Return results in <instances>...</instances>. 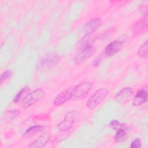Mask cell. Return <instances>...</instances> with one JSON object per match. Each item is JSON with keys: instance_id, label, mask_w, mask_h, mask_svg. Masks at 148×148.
Segmentation results:
<instances>
[{"instance_id": "cell-12", "label": "cell", "mask_w": 148, "mask_h": 148, "mask_svg": "<svg viewBox=\"0 0 148 148\" xmlns=\"http://www.w3.org/2000/svg\"><path fill=\"white\" fill-rule=\"evenodd\" d=\"M132 89L131 87H126L121 90L116 96L115 100L119 103H124L130 99L132 95Z\"/></svg>"}, {"instance_id": "cell-1", "label": "cell", "mask_w": 148, "mask_h": 148, "mask_svg": "<svg viewBox=\"0 0 148 148\" xmlns=\"http://www.w3.org/2000/svg\"><path fill=\"white\" fill-rule=\"evenodd\" d=\"M108 91L105 88H101L97 90L88 99L86 106L90 110L95 109L106 98Z\"/></svg>"}, {"instance_id": "cell-23", "label": "cell", "mask_w": 148, "mask_h": 148, "mask_svg": "<svg viewBox=\"0 0 148 148\" xmlns=\"http://www.w3.org/2000/svg\"><path fill=\"white\" fill-rule=\"evenodd\" d=\"M140 11L143 13V15L146 16L147 14V5H142L140 7Z\"/></svg>"}, {"instance_id": "cell-17", "label": "cell", "mask_w": 148, "mask_h": 148, "mask_svg": "<svg viewBox=\"0 0 148 148\" xmlns=\"http://www.w3.org/2000/svg\"><path fill=\"white\" fill-rule=\"evenodd\" d=\"M29 91V88L28 86L24 87L16 95V96L14 97L13 100V102L17 103H18L20 101L23 100L24 98L27 95Z\"/></svg>"}, {"instance_id": "cell-3", "label": "cell", "mask_w": 148, "mask_h": 148, "mask_svg": "<svg viewBox=\"0 0 148 148\" xmlns=\"http://www.w3.org/2000/svg\"><path fill=\"white\" fill-rule=\"evenodd\" d=\"M45 94L44 90L42 88H38L28 93L22 101L21 106L27 109L34 105L43 98Z\"/></svg>"}, {"instance_id": "cell-6", "label": "cell", "mask_w": 148, "mask_h": 148, "mask_svg": "<svg viewBox=\"0 0 148 148\" xmlns=\"http://www.w3.org/2000/svg\"><path fill=\"white\" fill-rule=\"evenodd\" d=\"M74 86L70 87L66 90H63L60 92L54 98L53 101V103L55 106H58L62 105L71 99L72 92Z\"/></svg>"}, {"instance_id": "cell-21", "label": "cell", "mask_w": 148, "mask_h": 148, "mask_svg": "<svg viewBox=\"0 0 148 148\" xmlns=\"http://www.w3.org/2000/svg\"><path fill=\"white\" fill-rule=\"evenodd\" d=\"M142 145L141 140L139 138H136L132 142H131V144L130 145L131 148H138L140 147Z\"/></svg>"}, {"instance_id": "cell-7", "label": "cell", "mask_w": 148, "mask_h": 148, "mask_svg": "<svg viewBox=\"0 0 148 148\" xmlns=\"http://www.w3.org/2000/svg\"><path fill=\"white\" fill-rule=\"evenodd\" d=\"M92 46H88L82 49L81 50L75 55L74 61L76 64H80L86 59L89 58L93 54L94 52V49Z\"/></svg>"}, {"instance_id": "cell-9", "label": "cell", "mask_w": 148, "mask_h": 148, "mask_svg": "<svg viewBox=\"0 0 148 148\" xmlns=\"http://www.w3.org/2000/svg\"><path fill=\"white\" fill-rule=\"evenodd\" d=\"M58 61V57L56 54H47L39 61L38 63V68H43L44 66H50L54 64H56Z\"/></svg>"}, {"instance_id": "cell-16", "label": "cell", "mask_w": 148, "mask_h": 148, "mask_svg": "<svg viewBox=\"0 0 148 148\" xmlns=\"http://www.w3.org/2000/svg\"><path fill=\"white\" fill-rule=\"evenodd\" d=\"M43 127L40 125H34L29 127L27 130L24 132L23 137L24 138H31L36 134L41 132L43 130Z\"/></svg>"}, {"instance_id": "cell-5", "label": "cell", "mask_w": 148, "mask_h": 148, "mask_svg": "<svg viewBox=\"0 0 148 148\" xmlns=\"http://www.w3.org/2000/svg\"><path fill=\"white\" fill-rule=\"evenodd\" d=\"M124 42L120 39H116L109 43L105 48L104 54L106 56H113L118 53L123 47Z\"/></svg>"}, {"instance_id": "cell-15", "label": "cell", "mask_w": 148, "mask_h": 148, "mask_svg": "<svg viewBox=\"0 0 148 148\" xmlns=\"http://www.w3.org/2000/svg\"><path fill=\"white\" fill-rule=\"evenodd\" d=\"M147 27V21L146 18H142L138 20L132 28L134 35H138L142 34Z\"/></svg>"}, {"instance_id": "cell-11", "label": "cell", "mask_w": 148, "mask_h": 148, "mask_svg": "<svg viewBox=\"0 0 148 148\" xmlns=\"http://www.w3.org/2000/svg\"><path fill=\"white\" fill-rule=\"evenodd\" d=\"M147 99V90L146 87L142 88L139 90L134 98L133 105L135 106H140L145 103Z\"/></svg>"}, {"instance_id": "cell-8", "label": "cell", "mask_w": 148, "mask_h": 148, "mask_svg": "<svg viewBox=\"0 0 148 148\" xmlns=\"http://www.w3.org/2000/svg\"><path fill=\"white\" fill-rule=\"evenodd\" d=\"M102 21L100 18L95 17L91 19L83 27L85 34H92L101 26Z\"/></svg>"}, {"instance_id": "cell-24", "label": "cell", "mask_w": 148, "mask_h": 148, "mask_svg": "<svg viewBox=\"0 0 148 148\" xmlns=\"http://www.w3.org/2000/svg\"><path fill=\"white\" fill-rule=\"evenodd\" d=\"M99 62H100V59L97 58V59H95V60H94V65L95 66H98V65H99Z\"/></svg>"}, {"instance_id": "cell-20", "label": "cell", "mask_w": 148, "mask_h": 148, "mask_svg": "<svg viewBox=\"0 0 148 148\" xmlns=\"http://www.w3.org/2000/svg\"><path fill=\"white\" fill-rule=\"evenodd\" d=\"M109 125L112 128H113L114 130H116L119 128H122V127H123V125L121 124V123L117 120H113L112 121H111L109 123Z\"/></svg>"}, {"instance_id": "cell-18", "label": "cell", "mask_w": 148, "mask_h": 148, "mask_svg": "<svg viewBox=\"0 0 148 148\" xmlns=\"http://www.w3.org/2000/svg\"><path fill=\"white\" fill-rule=\"evenodd\" d=\"M128 137L127 133L125 129L121 128L117 130V132L114 136V141L116 143H121L125 141Z\"/></svg>"}, {"instance_id": "cell-22", "label": "cell", "mask_w": 148, "mask_h": 148, "mask_svg": "<svg viewBox=\"0 0 148 148\" xmlns=\"http://www.w3.org/2000/svg\"><path fill=\"white\" fill-rule=\"evenodd\" d=\"M11 74V72L10 71L6 70L5 71H4L1 75V77H0V80H1V83H2L3 82H5L10 75Z\"/></svg>"}, {"instance_id": "cell-13", "label": "cell", "mask_w": 148, "mask_h": 148, "mask_svg": "<svg viewBox=\"0 0 148 148\" xmlns=\"http://www.w3.org/2000/svg\"><path fill=\"white\" fill-rule=\"evenodd\" d=\"M97 38V36L94 34H85L79 41L78 47L82 49L88 46H92Z\"/></svg>"}, {"instance_id": "cell-14", "label": "cell", "mask_w": 148, "mask_h": 148, "mask_svg": "<svg viewBox=\"0 0 148 148\" xmlns=\"http://www.w3.org/2000/svg\"><path fill=\"white\" fill-rule=\"evenodd\" d=\"M20 112L16 109L5 110L1 116V124H5L15 119L19 114Z\"/></svg>"}, {"instance_id": "cell-2", "label": "cell", "mask_w": 148, "mask_h": 148, "mask_svg": "<svg viewBox=\"0 0 148 148\" xmlns=\"http://www.w3.org/2000/svg\"><path fill=\"white\" fill-rule=\"evenodd\" d=\"M93 86L91 82H83L80 84L74 86L72 92L71 99L79 100L84 98L90 91Z\"/></svg>"}, {"instance_id": "cell-4", "label": "cell", "mask_w": 148, "mask_h": 148, "mask_svg": "<svg viewBox=\"0 0 148 148\" xmlns=\"http://www.w3.org/2000/svg\"><path fill=\"white\" fill-rule=\"evenodd\" d=\"M77 110H71L67 112L64 119L57 124V128L62 132L70 130L72 128L73 123L77 117Z\"/></svg>"}, {"instance_id": "cell-10", "label": "cell", "mask_w": 148, "mask_h": 148, "mask_svg": "<svg viewBox=\"0 0 148 148\" xmlns=\"http://www.w3.org/2000/svg\"><path fill=\"white\" fill-rule=\"evenodd\" d=\"M50 134L48 132H45L39 136L36 140L30 143L28 147L31 148H41L43 147L49 141Z\"/></svg>"}, {"instance_id": "cell-19", "label": "cell", "mask_w": 148, "mask_h": 148, "mask_svg": "<svg viewBox=\"0 0 148 148\" xmlns=\"http://www.w3.org/2000/svg\"><path fill=\"white\" fill-rule=\"evenodd\" d=\"M147 50V40H146L139 48L138 50V54L144 58H147L148 56Z\"/></svg>"}]
</instances>
